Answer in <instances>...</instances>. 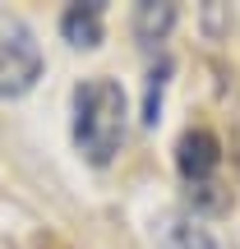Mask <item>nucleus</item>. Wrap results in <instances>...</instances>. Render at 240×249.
I'll return each mask as SVG.
<instances>
[{"label": "nucleus", "instance_id": "obj_1", "mask_svg": "<svg viewBox=\"0 0 240 249\" xmlns=\"http://www.w3.org/2000/svg\"><path fill=\"white\" fill-rule=\"evenodd\" d=\"M125 88L116 79H83L74 88V143L92 166L116 161L125 143Z\"/></svg>", "mask_w": 240, "mask_h": 249}, {"label": "nucleus", "instance_id": "obj_2", "mask_svg": "<svg viewBox=\"0 0 240 249\" xmlns=\"http://www.w3.org/2000/svg\"><path fill=\"white\" fill-rule=\"evenodd\" d=\"M42 74V55H37V42L28 37V28H14V33L0 37V97H23L28 88Z\"/></svg>", "mask_w": 240, "mask_h": 249}, {"label": "nucleus", "instance_id": "obj_7", "mask_svg": "<svg viewBox=\"0 0 240 249\" xmlns=\"http://www.w3.org/2000/svg\"><path fill=\"white\" fill-rule=\"evenodd\" d=\"M166 74H171V60H162L157 70L148 74V97H143V120L157 124V111H162V88H166Z\"/></svg>", "mask_w": 240, "mask_h": 249}, {"label": "nucleus", "instance_id": "obj_4", "mask_svg": "<svg viewBox=\"0 0 240 249\" xmlns=\"http://www.w3.org/2000/svg\"><path fill=\"white\" fill-rule=\"evenodd\" d=\"M162 245L166 249H217L213 231L194 213H166L162 217Z\"/></svg>", "mask_w": 240, "mask_h": 249}, {"label": "nucleus", "instance_id": "obj_3", "mask_svg": "<svg viewBox=\"0 0 240 249\" xmlns=\"http://www.w3.org/2000/svg\"><path fill=\"white\" fill-rule=\"evenodd\" d=\"M180 176L194 180V185H208V176L217 171V161H222V148H217V139L208 129H189L185 139H180Z\"/></svg>", "mask_w": 240, "mask_h": 249}, {"label": "nucleus", "instance_id": "obj_5", "mask_svg": "<svg viewBox=\"0 0 240 249\" xmlns=\"http://www.w3.org/2000/svg\"><path fill=\"white\" fill-rule=\"evenodd\" d=\"M60 33L74 46H97L102 37V5H70L60 14Z\"/></svg>", "mask_w": 240, "mask_h": 249}, {"label": "nucleus", "instance_id": "obj_6", "mask_svg": "<svg viewBox=\"0 0 240 249\" xmlns=\"http://www.w3.org/2000/svg\"><path fill=\"white\" fill-rule=\"evenodd\" d=\"M171 28H176V5H166V0H143L134 9V37L139 42H162Z\"/></svg>", "mask_w": 240, "mask_h": 249}]
</instances>
